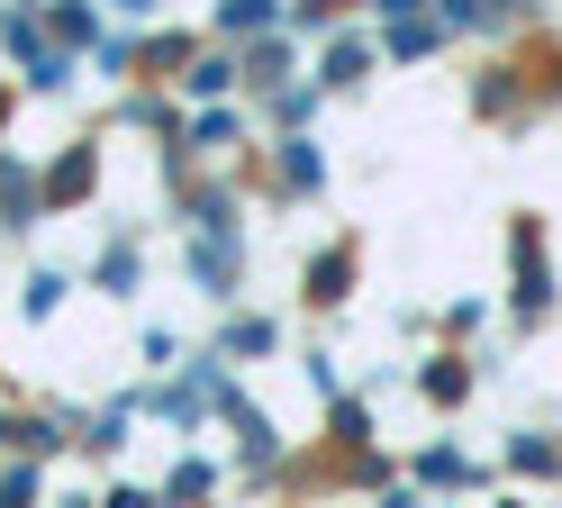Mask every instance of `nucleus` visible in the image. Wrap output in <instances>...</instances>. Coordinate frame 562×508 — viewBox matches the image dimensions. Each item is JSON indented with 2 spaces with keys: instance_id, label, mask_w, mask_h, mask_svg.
Instances as JSON below:
<instances>
[{
  "instance_id": "obj_1",
  "label": "nucleus",
  "mask_w": 562,
  "mask_h": 508,
  "mask_svg": "<svg viewBox=\"0 0 562 508\" xmlns=\"http://www.w3.org/2000/svg\"><path fill=\"white\" fill-rule=\"evenodd\" d=\"M55 300H64V272H37V282H28V318H46Z\"/></svg>"
},
{
  "instance_id": "obj_2",
  "label": "nucleus",
  "mask_w": 562,
  "mask_h": 508,
  "mask_svg": "<svg viewBox=\"0 0 562 508\" xmlns=\"http://www.w3.org/2000/svg\"><path fill=\"white\" fill-rule=\"evenodd\" d=\"M272 18V0H227V28H264Z\"/></svg>"
}]
</instances>
